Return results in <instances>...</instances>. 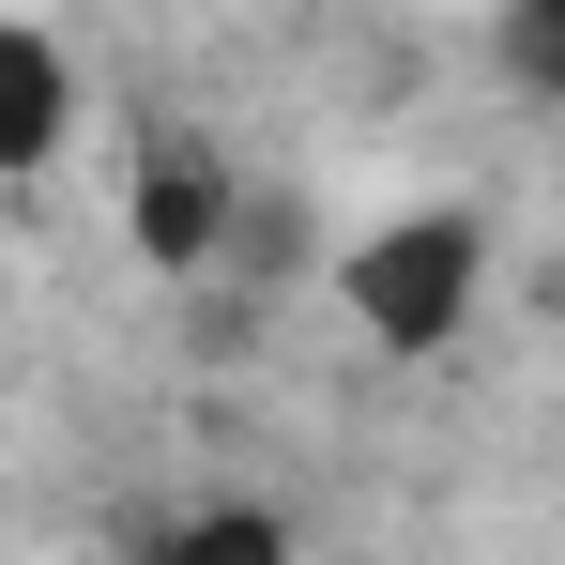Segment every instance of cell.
I'll list each match as a JSON object with an SVG mask.
<instances>
[{
	"label": "cell",
	"mask_w": 565,
	"mask_h": 565,
	"mask_svg": "<svg viewBox=\"0 0 565 565\" xmlns=\"http://www.w3.org/2000/svg\"><path fill=\"white\" fill-rule=\"evenodd\" d=\"M337 290H352V321H367L382 352H444V337L473 321V290H489V214H459V199L382 214L367 245L337 260Z\"/></svg>",
	"instance_id": "obj_1"
},
{
	"label": "cell",
	"mask_w": 565,
	"mask_h": 565,
	"mask_svg": "<svg viewBox=\"0 0 565 565\" xmlns=\"http://www.w3.org/2000/svg\"><path fill=\"white\" fill-rule=\"evenodd\" d=\"M230 214H245V184H230L199 138H153V153H138V184H122V245H138L153 276H199V260L230 245Z\"/></svg>",
	"instance_id": "obj_2"
},
{
	"label": "cell",
	"mask_w": 565,
	"mask_h": 565,
	"mask_svg": "<svg viewBox=\"0 0 565 565\" xmlns=\"http://www.w3.org/2000/svg\"><path fill=\"white\" fill-rule=\"evenodd\" d=\"M62 122H77V62H62V31H46V15H0V169H46Z\"/></svg>",
	"instance_id": "obj_3"
},
{
	"label": "cell",
	"mask_w": 565,
	"mask_h": 565,
	"mask_svg": "<svg viewBox=\"0 0 565 565\" xmlns=\"http://www.w3.org/2000/svg\"><path fill=\"white\" fill-rule=\"evenodd\" d=\"M138 565H290V520L230 489V504H184V520H153V535H138Z\"/></svg>",
	"instance_id": "obj_4"
},
{
	"label": "cell",
	"mask_w": 565,
	"mask_h": 565,
	"mask_svg": "<svg viewBox=\"0 0 565 565\" xmlns=\"http://www.w3.org/2000/svg\"><path fill=\"white\" fill-rule=\"evenodd\" d=\"M489 62H504L520 93H551V107H565V0H520V15L489 31Z\"/></svg>",
	"instance_id": "obj_5"
}]
</instances>
